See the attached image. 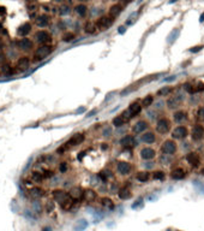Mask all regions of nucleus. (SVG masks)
<instances>
[{
    "instance_id": "9",
    "label": "nucleus",
    "mask_w": 204,
    "mask_h": 231,
    "mask_svg": "<svg viewBox=\"0 0 204 231\" xmlns=\"http://www.w3.org/2000/svg\"><path fill=\"white\" fill-rule=\"evenodd\" d=\"M29 65H30V59H29V57H26V55L19 57L18 60H17V63H16V66L18 68L19 71L25 70L26 68H29Z\"/></svg>"
},
{
    "instance_id": "48",
    "label": "nucleus",
    "mask_w": 204,
    "mask_h": 231,
    "mask_svg": "<svg viewBox=\"0 0 204 231\" xmlns=\"http://www.w3.org/2000/svg\"><path fill=\"white\" fill-rule=\"evenodd\" d=\"M96 113H97V110H96V109H94V110H91L90 112H88V115L85 116V117H87V118H90V117H94Z\"/></svg>"
},
{
    "instance_id": "29",
    "label": "nucleus",
    "mask_w": 204,
    "mask_h": 231,
    "mask_svg": "<svg viewBox=\"0 0 204 231\" xmlns=\"http://www.w3.org/2000/svg\"><path fill=\"white\" fill-rule=\"evenodd\" d=\"M121 11H122V7H121L120 5H113V6L109 8V16L116 17V16H119V14L121 13Z\"/></svg>"
},
{
    "instance_id": "41",
    "label": "nucleus",
    "mask_w": 204,
    "mask_h": 231,
    "mask_svg": "<svg viewBox=\"0 0 204 231\" xmlns=\"http://www.w3.org/2000/svg\"><path fill=\"white\" fill-rule=\"evenodd\" d=\"M153 177H154V179H160V181H162V179H165V172H162V171H155L154 175H153Z\"/></svg>"
},
{
    "instance_id": "6",
    "label": "nucleus",
    "mask_w": 204,
    "mask_h": 231,
    "mask_svg": "<svg viewBox=\"0 0 204 231\" xmlns=\"http://www.w3.org/2000/svg\"><path fill=\"white\" fill-rule=\"evenodd\" d=\"M169 128H171V123L168 119L166 118H161L157 120L156 123V130L160 132V134H166L169 131Z\"/></svg>"
},
{
    "instance_id": "35",
    "label": "nucleus",
    "mask_w": 204,
    "mask_h": 231,
    "mask_svg": "<svg viewBox=\"0 0 204 231\" xmlns=\"http://www.w3.org/2000/svg\"><path fill=\"white\" fill-rule=\"evenodd\" d=\"M172 92H173V89H172L171 87H163V88H161V89L157 90V95H159V97H166V95L171 94Z\"/></svg>"
},
{
    "instance_id": "13",
    "label": "nucleus",
    "mask_w": 204,
    "mask_h": 231,
    "mask_svg": "<svg viewBox=\"0 0 204 231\" xmlns=\"http://www.w3.org/2000/svg\"><path fill=\"white\" fill-rule=\"evenodd\" d=\"M17 45H18V47H19L20 49H24V51H29V49H31V48L34 47V42H32L30 39H28V37L20 39Z\"/></svg>"
},
{
    "instance_id": "42",
    "label": "nucleus",
    "mask_w": 204,
    "mask_h": 231,
    "mask_svg": "<svg viewBox=\"0 0 204 231\" xmlns=\"http://www.w3.org/2000/svg\"><path fill=\"white\" fill-rule=\"evenodd\" d=\"M42 173H43V176H45V179L51 178V177H53V176H54V172H53L52 170H45Z\"/></svg>"
},
{
    "instance_id": "43",
    "label": "nucleus",
    "mask_w": 204,
    "mask_h": 231,
    "mask_svg": "<svg viewBox=\"0 0 204 231\" xmlns=\"http://www.w3.org/2000/svg\"><path fill=\"white\" fill-rule=\"evenodd\" d=\"M203 48H204L203 45H198V46H195V47H192V48L190 49V52H192V53H197V52L202 51Z\"/></svg>"
},
{
    "instance_id": "10",
    "label": "nucleus",
    "mask_w": 204,
    "mask_h": 231,
    "mask_svg": "<svg viewBox=\"0 0 204 231\" xmlns=\"http://www.w3.org/2000/svg\"><path fill=\"white\" fill-rule=\"evenodd\" d=\"M120 143H121L124 147H126V148H132V147H134V146L137 144V141H136V138H134L133 136L127 135V136H124V137L120 140Z\"/></svg>"
},
{
    "instance_id": "47",
    "label": "nucleus",
    "mask_w": 204,
    "mask_h": 231,
    "mask_svg": "<svg viewBox=\"0 0 204 231\" xmlns=\"http://www.w3.org/2000/svg\"><path fill=\"white\" fill-rule=\"evenodd\" d=\"M46 210H47V212H48V213H51V212L54 210V205H53L52 202H48V204H47V206H46Z\"/></svg>"
},
{
    "instance_id": "18",
    "label": "nucleus",
    "mask_w": 204,
    "mask_h": 231,
    "mask_svg": "<svg viewBox=\"0 0 204 231\" xmlns=\"http://www.w3.org/2000/svg\"><path fill=\"white\" fill-rule=\"evenodd\" d=\"M30 31H31V24H30V23H24V24H22V25L18 28L17 34H18L19 36L25 37Z\"/></svg>"
},
{
    "instance_id": "12",
    "label": "nucleus",
    "mask_w": 204,
    "mask_h": 231,
    "mask_svg": "<svg viewBox=\"0 0 204 231\" xmlns=\"http://www.w3.org/2000/svg\"><path fill=\"white\" fill-rule=\"evenodd\" d=\"M69 196H70V194L66 193V191H64V190H61V189H57V190L53 191V198H54V200L58 201L59 204H61L63 201H65Z\"/></svg>"
},
{
    "instance_id": "39",
    "label": "nucleus",
    "mask_w": 204,
    "mask_h": 231,
    "mask_svg": "<svg viewBox=\"0 0 204 231\" xmlns=\"http://www.w3.org/2000/svg\"><path fill=\"white\" fill-rule=\"evenodd\" d=\"M71 12V8L67 6V5H64V6H61L60 8H59V13L61 14V16H66V14H69Z\"/></svg>"
},
{
    "instance_id": "27",
    "label": "nucleus",
    "mask_w": 204,
    "mask_h": 231,
    "mask_svg": "<svg viewBox=\"0 0 204 231\" xmlns=\"http://www.w3.org/2000/svg\"><path fill=\"white\" fill-rule=\"evenodd\" d=\"M118 196H119L121 200H127V199L131 198V191H130V189H127L126 187H124V188H121V189L119 190Z\"/></svg>"
},
{
    "instance_id": "20",
    "label": "nucleus",
    "mask_w": 204,
    "mask_h": 231,
    "mask_svg": "<svg viewBox=\"0 0 204 231\" xmlns=\"http://www.w3.org/2000/svg\"><path fill=\"white\" fill-rule=\"evenodd\" d=\"M36 25L37 27H40V28H45V27H47L48 25V23H49V18H48V16H46V14H41V16H39L37 18H36Z\"/></svg>"
},
{
    "instance_id": "59",
    "label": "nucleus",
    "mask_w": 204,
    "mask_h": 231,
    "mask_svg": "<svg viewBox=\"0 0 204 231\" xmlns=\"http://www.w3.org/2000/svg\"><path fill=\"white\" fill-rule=\"evenodd\" d=\"M79 1H88V0H79Z\"/></svg>"
},
{
    "instance_id": "52",
    "label": "nucleus",
    "mask_w": 204,
    "mask_h": 231,
    "mask_svg": "<svg viewBox=\"0 0 204 231\" xmlns=\"http://www.w3.org/2000/svg\"><path fill=\"white\" fill-rule=\"evenodd\" d=\"M148 165H147V167L148 169H153V166H154V163H147Z\"/></svg>"
},
{
    "instance_id": "28",
    "label": "nucleus",
    "mask_w": 204,
    "mask_h": 231,
    "mask_svg": "<svg viewBox=\"0 0 204 231\" xmlns=\"http://www.w3.org/2000/svg\"><path fill=\"white\" fill-rule=\"evenodd\" d=\"M31 179H32V182H35V183H41V182L45 179V176H43L42 172L32 171V172H31Z\"/></svg>"
},
{
    "instance_id": "2",
    "label": "nucleus",
    "mask_w": 204,
    "mask_h": 231,
    "mask_svg": "<svg viewBox=\"0 0 204 231\" xmlns=\"http://www.w3.org/2000/svg\"><path fill=\"white\" fill-rule=\"evenodd\" d=\"M113 23H114V17H112V16L108 14V16H103L101 18H99L95 24H96V28H97L99 30L104 31V30L109 29V28L113 25Z\"/></svg>"
},
{
    "instance_id": "32",
    "label": "nucleus",
    "mask_w": 204,
    "mask_h": 231,
    "mask_svg": "<svg viewBox=\"0 0 204 231\" xmlns=\"http://www.w3.org/2000/svg\"><path fill=\"white\" fill-rule=\"evenodd\" d=\"M126 122V118L124 117V116H116L114 119H113V125L114 126H116V128H119V126H121V125H124V123Z\"/></svg>"
},
{
    "instance_id": "58",
    "label": "nucleus",
    "mask_w": 204,
    "mask_h": 231,
    "mask_svg": "<svg viewBox=\"0 0 204 231\" xmlns=\"http://www.w3.org/2000/svg\"><path fill=\"white\" fill-rule=\"evenodd\" d=\"M54 1H57V2H60V1H64V0H54Z\"/></svg>"
},
{
    "instance_id": "24",
    "label": "nucleus",
    "mask_w": 204,
    "mask_h": 231,
    "mask_svg": "<svg viewBox=\"0 0 204 231\" xmlns=\"http://www.w3.org/2000/svg\"><path fill=\"white\" fill-rule=\"evenodd\" d=\"M75 11H76V13H77L78 16L84 17V16L87 14V12H88V7H87L84 4H78V5L75 7Z\"/></svg>"
},
{
    "instance_id": "40",
    "label": "nucleus",
    "mask_w": 204,
    "mask_h": 231,
    "mask_svg": "<svg viewBox=\"0 0 204 231\" xmlns=\"http://www.w3.org/2000/svg\"><path fill=\"white\" fill-rule=\"evenodd\" d=\"M73 39H75V34H72V33H66V34L63 35V41L64 42H71Z\"/></svg>"
},
{
    "instance_id": "37",
    "label": "nucleus",
    "mask_w": 204,
    "mask_h": 231,
    "mask_svg": "<svg viewBox=\"0 0 204 231\" xmlns=\"http://www.w3.org/2000/svg\"><path fill=\"white\" fill-rule=\"evenodd\" d=\"M101 204L104 206V207H107L108 210H113V208H114V204H113V201H112L110 199H108V198H102Z\"/></svg>"
},
{
    "instance_id": "57",
    "label": "nucleus",
    "mask_w": 204,
    "mask_h": 231,
    "mask_svg": "<svg viewBox=\"0 0 204 231\" xmlns=\"http://www.w3.org/2000/svg\"><path fill=\"white\" fill-rule=\"evenodd\" d=\"M201 173H202V175H203V176H204V167H203V169H202V171H201Z\"/></svg>"
},
{
    "instance_id": "5",
    "label": "nucleus",
    "mask_w": 204,
    "mask_h": 231,
    "mask_svg": "<svg viewBox=\"0 0 204 231\" xmlns=\"http://www.w3.org/2000/svg\"><path fill=\"white\" fill-rule=\"evenodd\" d=\"M35 39H36V41H37L39 43H42V45H47L48 42L52 41L51 34H49L48 31H46V30H40V31H37V33L35 34Z\"/></svg>"
},
{
    "instance_id": "19",
    "label": "nucleus",
    "mask_w": 204,
    "mask_h": 231,
    "mask_svg": "<svg viewBox=\"0 0 204 231\" xmlns=\"http://www.w3.org/2000/svg\"><path fill=\"white\" fill-rule=\"evenodd\" d=\"M70 195H71V198H72L73 200H81V199H83V196H84V191H83L81 188L75 187V188L71 189Z\"/></svg>"
},
{
    "instance_id": "49",
    "label": "nucleus",
    "mask_w": 204,
    "mask_h": 231,
    "mask_svg": "<svg viewBox=\"0 0 204 231\" xmlns=\"http://www.w3.org/2000/svg\"><path fill=\"white\" fill-rule=\"evenodd\" d=\"M110 134H112V129L110 128H107V129L103 130V136H109Z\"/></svg>"
},
{
    "instance_id": "8",
    "label": "nucleus",
    "mask_w": 204,
    "mask_h": 231,
    "mask_svg": "<svg viewBox=\"0 0 204 231\" xmlns=\"http://www.w3.org/2000/svg\"><path fill=\"white\" fill-rule=\"evenodd\" d=\"M192 140L195 141H201L204 138V126L202 125H195L192 129Z\"/></svg>"
},
{
    "instance_id": "7",
    "label": "nucleus",
    "mask_w": 204,
    "mask_h": 231,
    "mask_svg": "<svg viewBox=\"0 0 204 231\" xmlns=\"http://www.w3.org/2000/svg\"><path fill=\"white\" fill-rule=\"evenodd\" d=\"M189 135V131L185 126H177L173 131H172V137L174 140H183Z\"/></svg>"
},
{
    "instance_id": "31",
    "label": "nucleus",
    "mask_w": 204,
    "mask_h": 231,
    "mask_svg": "<svg viewBox=\"0 0 204 231\" xmlns=\"http://www.w3.org/2000/svg\"><path fill=\"white\" fill-rule=\"evenodd\" d=\"M83 198L85 200H88V201H94L96 199V193L94 190H91V189H88V190L84 191V196Z\"/></svg>"
},
{
    "instance_id": "4",
    "label": "nucleus",
    "mask_w": 204,
    "mask_h": 231,
    "mask_svg": "<svg viewBox=\"0 0 204 231\" xmlns=\"http://www.w3.org/2000/svg\"><path fill=\"white\" fill-rule=\"evenodd\" d=\"M161 150L163 152V154H169V155H173L175 154L177 152V143L172 140H167L162 143L161 146Z\"/></svg>"
},
{
    "instance_id": "34",
    "label": "nucleus",
    "mask_w": 204,
    "mask_h": 231,
    "mask_svg": "<svg viewBox=\"0 0 204 231\" xmlns=\"http://www.w3.org/2000/svg\"><path fill=\"white\" fill-rule=\"evenodd\" d=\"M96 29H97L96 24H94V23H87L85 27H84V30H85L87 34H94L96 31Z\"/></svg>"
},
{
    "instance_id": "15",
    "label": "nucleus",
    "mask_w": 204,
    "mask_h": 231,
    "mask_svg": "<svg viewBox=\"0 0 204 231\" xmlns=\"http://www.w3.org/2000/svg\"><path fill=\"white\" fill-rule=\"evenodd\" d=\"M83 141H84V135L83 134H76L66 142V144L67 146H77V144H81Z\"/></svg>"
},
{
    "instance_id": "14",
    "label": "nucleus",
    "mask_w": 204,
    "mask_h": 231,
    "mask_svg": "<svg viewBox=\"0 0 204 231\" xmlns=\"http://www.w3.org/2000/svg\"><path fill=\"white\" fill-rule=\"evenodd\" d=\"M147 128H148V123H147L145 120H138V122L133 125L132 131H133L134 134H142L143 131L147 130Z\"/></svg>"
},
{
    "instance_id": "51",
    "label": "nucleus",
    "mask_w": 204,
    "mask_h": 231,
    "mask_svg": "<svg viewBox=\"0 0 204 231\" xmlns=\"http://www.w3.org/2000/svg\"><path fill=\"white\" fill-rule=\"evenodd\" d=\"M174 80H175V76H169L168 78H165L166 82H168V81H174Z\"/></svg>"
},
{
    "instance_id": "21",
    "label": "nucleus",
    "mask_w": 204,
    "mask_h": 231,
    "mask_svg": "<svg viewBox=\"0 0 204 231\" xmlns=\"http://www.w3.org/2000/svg\"><path fill=\"white\" fill-rule=\"evenodd\" d=\"M141 111H142V106H141L139 104H137V103L131 104V105H130V107H128V113H130L131 117L139 115V113H141Z\"/></svg>"
},
{
    "instance_id": "56",
    "label": "nucleus",
    "mask_w": 204,
    "mask_h": 231,
    "mask_svg": "<svg viewBox=\"0 0 204 231\" xmlns=\"http://www.w3.org/2000/svg\"><path fill=\"white\" fill-rule=\"evenodd\" d=\"M175 1H178V0H171L169 2H171V4H173V2H175Z\"/></svg>"
},
{
    "instance_id": "53",
    "label": "nucleus",
    "mask_w": 204,
    "mask_h": 231,
    "mask_svg": "<svg viewBox=\"0 0 204 231\" xmlns=\"http://www.w3.org/2000/svg\"><path fill=\"white\" fill-rule=\"evenodd\" d=\"M122 1H124L125 4H130V2H132L133 0H122Z\"/></svg>"
},
{
    "instance_id": "16",
    "label": "nucleus",
    "mask_w": 204,
    "mask_h": 231,
    "mask_svg": "<svg viewBox=\"0 0 204 231\" xmlns=\"http://www.w3.org/2000/svg\"><path fill=\"white\" fill-rule=\"evenodd\" d=\"M186 160H187V163H189L191 166H193V167H197V166L199 165V163H201V159H199L198 154H196V153H189V154L186 155Z\"/></svg>"
},
{
    "instance_id": "30",
    "label": "nucleus",
    "mask_w": 204,
    "mask_h": 231,
    "mask_svg": "<svg viewBox=\"0 0 204 231\" xmlns=\"http://www.w3.org/2000/svg\"><path fill=\"white\" fill-rule=\"evenodd\" d=\"M173 119H174L177 123H181V122H184V120L186 119V113H185L184 111H178V112H175V113L173 115Z\"/></svg>"
},
{
    "instance_id": "3",
    "label": "nucleus",
    "mask_w": 204,
    "mask_h": 231,
    "mask_svg": "<svg viewBox=\"0 0 204 231\" xmlns=\"http://www.w3.org/2000/svg\"><path fill=\"white\" fill-rule=\"evenodd\" d=\"M184 99H185V97L181 93H178V94H175L174 97H172V98H169L167 100V106L169 109H172V110L173 109H178L181 105V103L184 101Z\"/></svg>"
},
{
    "instance_id": "50",
    "label": "nucleus",
    "mask_w": 204,
    "mask_h": 231,
    "mask_svg": "<svg viewBox=\"0 0 204 231\" xmlns=\"http://www.w3.org/2000/svg\"><path fill=\"white\" fill-rule=\"evenodd\" d=\"M118 31H119L120 34H124V33L126 31V27H124V25H122V27H119V30H118Z\"/></svg>"
},
{
    "instance_id": "22",
    "label": "nucleus",
    "mask_w": 204,
    "mask_h": 231,
    "mask_svg": "<svg viewBox=\"0 0 204 231\" xmlns=\"http://www.w3.org/2000/svg\"><path fill=\"white\" fill-rule=\"evenodd\" d=\"M171 177H172L173 179L180 181V179H183V178L185 177V171H184L183 169H175V170H173V171H172Z\"/></svg>"
},
{
    "instance_id": "44",
    "label": "nucleus",
    "mask_w": 204,
    "mask_h": 231,
    "mask_svg": "<svg viewBox=\"0 0 204 231\" xmlns=\"http://www.w3.org/2000/svg\"><path fill=\"white\" fill-rule=\"evenodd\" d=\"M87 226H88V223H87L85 220H81V224H79V226L76 228V230L81 231V230H83V229H85Z\"/></svg>"
},
{
    "instance_id": "38",
    "label": "nucleus",
    "mask_w": 204,
    "mask_h": 231,
    "mask_svg": "<svg viewBox=\"0 0 204 231\" xmlns=\"http://www.w3.org/2000/svg\"><path fill=\"white\" fill-rule=\"evenodd\" d=\"M153 103H154V98H153L151 95H148V97H145V98L143 99V106H144V107L151 106Z\"/></svg>"
},
{
    "instance_id": "45",
    "label": "nucleus",
    "mask_w": 204,
    "mask_h": 231,
    "mask_svg": "<svg viewBox=\"0 0 204 231\" xmlns=\"http://www.w3.org/2000/svg\"><path fill=\"white\" fill-rule=\"evenodd\" d=\"M197 116H198V118H199L201 120H204V107H201V109L198 110Z\"/></svg>"
},
{
    "instance_id": "33",
    "label": "nucleus",
    "mask_w": 204,
    "mask_h": 231,
    "mask_svg": "<svg viewBox=\"0 0 204 231\" xmlns=\"http://www.w3.org/2000/svg\"><path fill=\"white\" fill-rule=\"evenodd\" d=\"M160 163H161L162 165H169V164L172 163V155H169V154H162V155L160 157Z\"/></svg>"
},
{
    "instance_id": "54",
    "label": "nucleus",
    "mask_w": 204,
    "mask_h": 231,
    "mask_svg": "<svg viewBox=\"0 0 204 231\" xmlns=\"http://www.w3.org/2000/svg\"><path fill=\"white\" fill-rule=\"evenodd\" d=\"M42 231H52V230H51V228H43Z\"/></svg>"
},
{
    "instance_id": "55",
    "label": "nucleus",
    "mask_w": 204,
    "mask_h": 231,
    "mask_svg": "<svg viewBox=\"0 0 204 231\" xmlns=\"http://www.w3.org/2000/svg\"><path fill=\"white\" fill-rule=\"evenodd\" d=\"M203 21H204V13L201 16V22H203Z\"/></svg>"
},
{
    "instance_id": "1",
    "label": "nucleus",
    "mask_w": 204,
    "mask_h": 231,
    "mask_svg": "<svg viewBox=\"0 0 204 231\" xmlns=\"http://www.w3.org/2000/svg\"><path fill=\"white\" fill-rule=\"evenodd\" d=\"M53 52V48L48 45H42L40 47L36 48V51L34 52V62H41L45 58H47L51 53Z\"/></svg>"
},
{
    "instance_id": "36",
    "label": "nucleus",
    "mask_w": 204,
    "mask_h": 231,
    "mask_svg": "<svg viewBox=\"0 0 204 231\" xmlns=\"http://www.w3.org/2000/svg\"><path fill=\"white\" fill-rule=\"evenodd\" d=\"M136 178H137V181H139V182H147V181L149 179V173L145 172V171L138 172L137 176H136Z\"/></svg>"
},
{
    "instance_id": "26",
    "label": "nucleus",
    "mask_w": 204,
    "mask_h": 231,
    "mask_svg": "<svg viewBox=\"0 0 204 231\" xmlns=\"http://www.w3.org/2000/svg\"><path fill=\"white\" fill-rule=\"evenodd\" d=\"M30 195L32 198H41V196L45 195V190L42 188H40V187H34V188L30 189Z\"/></svg>"
},
{
    "instance_id": "17",
    "label": "nucleus",
    "mask_w": 204,
    "mask_h": 231,
    "mask_svg": "<svg viewBox=\"0 0 204 231\" xmlns=\"http://www.w3.org/2000/svg\"><path fill=\"white\" fill-rule=\"evenodd\" d=\"M131 171V165L127 163V161H120L118 164V172L120 175H128Z\"/></svg>"
},
{
    "instance_id": "25",
    "label": "nucleus",
    "mask_w": 204,
    "mask_h": 231,
    "mask_svg": "<svg viewBox=\"0 0 204 231\" xmlns=\"http://www.w3.org/2000/svg\"><path fill=\"white\" fill-rule=\"evenodd\" d=\"M155 140H156L155 134H154V132H150V131H149V132H145V134L142 136V141L145 142V143H154Z\"/></svg>"
},
{
    "instance_id": "11",
    "label": "nucleus",
    "mask_w": 204,
    "mask_h": 231,
    "mask_svg": "<svg viewBox=\"0 0 204 231\" xmlns=\"http://www.w3.org/2000/svg\"><path fill=\"white\" fill-rule=\"evenodd\" d=\"M155 155H156V152H155V149H153V148L145 147V148H143V149L141 150V157H142V159H144V160H151V159L155 158Z\"/></svg>"
},
{
    "instance_id": "23",
    "label": "nucleus",
    "mask_w": 204,
    "mask_h": 231,
    "mask_svg": "<svg viewBox=\"0 0 204 231\" xmlns=\"http://www.w3.org/2000/svg\"><path fill=\"white\" fill-rule=\"evenodd\" d=\"M73 204H75V201H73V199H72L71 195H70L65 201H63V202L60 204V207H61L64 211H69V210H71V207L73 206Z\"/></svg>"
},
{
    "instance_id": "46",
    "label": "nucleus",
    "mask_w": 204,
    "mask_h": 231,
    "mask_svg": "<svg viewBox=\"0 0 204 231\" xmlns=\"http://www.w3.org/2000/svg\"><path fill=\"white\" fill-rule=\"evenodd\" d=\"M59 170H60V172H65L67 170V164L66 163H61L60 166H59Z\"/></svg>"
}]
</instances>
